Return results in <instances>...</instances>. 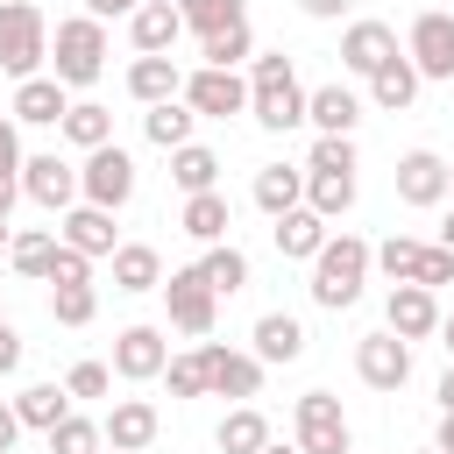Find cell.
Returning <instances> with one entry per match:
<instances>
[{
    "label": "cell",
    "instance_id": "obj_39",
    "mask_svg": "<svg viewBox=\"0 0 454 454\" xmlns=\"http://www.w3.org/2000/svg\"><path fill=\"white\" fill-rule=\"evenodd\" d=\"M43 440H50V454H99V440H106V433H99V419H85V411H64V419H57Z\"/></svg>",
    "mask_w": 454,
    "mask_h": 454
},
{
    "label": "cell",
    "instance_id": "obj_48",
    "mask_svg": "<svg viewBox=\"0 0 454 454\" xmlns=\"http://www.w3.org/2000/svg\"><path fill=\"white\" fill-rule=\"evenodd\" d=\"M14 440H21V411L14 397H0V454H14Z\"/></svg>",
    "mask_w": 454,
    "mask_h": 454
},
{
    "label": "cell",
    "instance_id": "obj_4",
    "mask_svg": "<svg viewBox=\"0 0 454 454\" xmlns=\"http://www.w3.org/2000/svg\"><path fill=\"white\" fill-rule=\"evenodd\" d=\"M50 64V21L35 0H0V71L7 78H35Z\"/></svg>",
    "mask_w": 454,
    "mask_h": 454
},
{
    "label": "cell",
    "instance_id": "obj_57",
    "mask_svg": "<svg viewBox=\"0 0 454 454\" xmlns=\"http://www.w3.org/2000/svg\"><path fill=\"white\" fill-rule=\"evenodd\" d=\"M262 454H305V447H298V440H291V447H284V440H270V447H262Z\"/></svg>",
    "mask_w": 454,
    "mask_h": 454
},
{
    "label": "cell",
    "instance_id": "obj_50",
    "mask_svg": "<svg viewBox=\"0 0 454 454\" xmlns=\"http://www.w3.org/2000/svg\"><path fill=\"white\" fill-rule=\"evenodd\" d=\"M355 0H298V14H312V21H340Z\"/></svg>",
    "mask_w": 454,
    "mask_h": 454
},
{
    "label": "cell",
    "instance_id": "obj_29",
    "mask_svg": "<svg viewBox=\"0 0 454 454\" xmlns=\"http://www.w3.org/2000/svg\"><path fill=\"white\" fill-rule=\"evenodd\" d=\"M255 206L277 220V213H291V206H305V170H291V163H262L255 170Z\"/></svg>",
    "mask_w": 454,
    "mask_h": 454
},
{
    "label": "cell",
    "instance_id": "obj_36",
    "mask_svg": "<svg viewBox=\"0 0 454 454\" xmlns=\"http://www.w3.org/2000/svg\"><path fill=\"white\" fill-rule=\"evenodd\" d=\"M426 248H433V241L390 234V241H376V270H383L390 284H419V270H426Z\"/></svg>",
    "mask_w": 454,
    "mask_h": 454
},
{
    "label": "cell",
    "instance_id": "obj_9",
    "mask_svg": "<svg viewBox=\"0 0 454 454\" xmlns=\"http://www.w3.org/2000/svg\"><path fill=\"white\" fill-rule=\"evenodd\" d=\"M355 376L369 383V390H404L411 383V340L404 333H362L355 340Z\"/></svg>",
    "mask_w": 454,
    "mask_h": 454
},
{
    "label": "cell",
    "instance_id": "obj_38",
    "mask_svg": "<svg viewBox=\"0 0 454 454\" xmlns=\"http://www.w3.org/2000/svg\"><path fill=\"white\" fill-rule=\"evenodd\" d=\"M14 411H21V426H35V433H50L64 411H71V390L64 383H28L21 397H14Z\"/></svg>",
    "mask_w": 454,
    "mask_h": 454
},
{
    "label": "cell",
    "instance_id": "obj_3",
    "mask_svg": "<svg viewBox=\"0 0 454 454\" xmlns=\"http://www.w3.org/2000/svg\"><path fill=\"white\" fill-rule=\"evenodd\" d=\"M99 71H106V21L99 14L57 21V35H50V78H64L78 92V85H99Z\"/></svg>",
    "mask_w": 454,
    "mask_h": 454
},
{
    "label": "cell",
    "instance_id": "obj_33",
    "mask_svg": "<svg viewBox=\"0 0 454 454\" xmlns=\"http://www.w3.org/2000/svg\"><path fill=\"white\" fill-rule=\"evenodd\" d=\"M305 206L326 213V220H340L355 206V170H305Z\"/></svg>",
    "mask_w": 454,
    "mask_h": 454
},
{
    "label": "cell",
    "instance_id": "obj_44",
    "mask_svg": "<svg viewBox=\"0 0 454 454\" xmlns=\"http://www.w3.org/2000/svg\"><path fill=\"white\" fill-rule=\"evenodd\" d=\"M64 390H71V397H106V390H114V362H71Z\"/></svg>",
    "mask_w": 454,
    "mask_h": 454
},
{
    "label": "cell",
    "instance_id": "obj_51",
    "mask_svg": "<svg viewBox=\"0 0 454 454\" xmlns=\"http://www.w3.org/2000/svg\"><path fill=\"white\" fill-rule=\"evenodd\" d=\"M142 0H85V14H99V21H114V14H135Z\"/></svg>",
    "mask_w": 454,
    "mask_h": 454
},
{
    "label": "cell",
    "instance_id": "obj_53",
    "mask_svg": "<svg viewBox=\"0 0 454 454\" xmlns=\"http://www.w3.org/2000/svg\"><path fill=\"white\" fill-rule=\"evenodd\" d=\"M433 447H440V454H454V411H440V433H433Z\"/></svg>",
    "mask_w": 454,
    "mask_h": 454
},
{
    "label": "cell",
    "instance_id": "obj_56",
    "mask_svg": "<svg viewBox=\"0 0 454 454\" xmlns=\"http://www.w3.org/2000/svg\"><path fill=\"white\" fill-rule=\"evenodd\" d=\"M440 333H447V355H454V312H440Z\"/></svg>",
    "mask_w": 454,
    "mask_h": 454
},
{
    "label": "cell",
    "instance_id": "obj_52",
    "mask_svg": "<svg viewBox=\"0 0 454 454\" xmlns=\"http://www.w3.org/2000/svg\"><path fill=\"white\" fill-rule=\"evenodd\" d=\"M14 199H21V177H0V220L14 213Z\"/></svg>",
    "mask_w": 454,
    "mask_h": 454
},
{
    "label": "cell",
    "instance_id": "obj_26",
    "mask_svg": "<svg viewBox=\"0 0 454 454\" xmlns=\"http://www.w3.org/2000/svg\"><path fill=\"white\" fill-rule=\"evenodd\" d=\"M419 85H426V78H419V64H411V57L397 50V57H390V64H383V71L369 78V99H376L383 114H404V106L419 99Z\"/></svg>",
    "mask_w": 454,
    "mask_h": 454
},
{
    "label": "cell",
    "instance_id": "obj_25",
    "mask_svg": "<svg viewBox=\"0 0 454 454\" xmlns=\"http://www.w3.org/2000/svg\"><path fill=\"white\" fill-rule=\"evenodd\" d=\"M128 92H135L142 106H163V99H177V92H184V71H177V57H135V64H128Z\"/></svg>",
    "mask_w": 454,
    "mask_h": 454
},
{
    "label": "cell",
    "instance_id": "obj_21",
    "mask_svg": "<svg viewBox=\"0 0 454 454\" xmlns=\"http://www.w3.org/2000/svg\"><path fill=\"white\" fill-rule=\"evenodd\" d=\"M270 234H277V255H284V262H312V255L326 248V234H333V227H326V213L291 206V213H277V227H270Z\"/></svg>",
    "mask_w": 454,
    "mask_h": 454
},
{
    "label": "cell",
    "instance_id": "obj_24",
    "mask_svg": "<svg viewBox=\"0 0 454 454\" xmlns=\"http://www.w3.org/2000/svg\"><path fill=\"white\" fill-rule=\"evenodd\" d=\"M114 291L142 298V291H163V255L149 241H121L114 248Z\"/></svg>",
    "mask_w": 454,
    "mask_h": 454
},
{
    "label": "cell",
    "instance_id": "obj_23",
    "mask_svg": "<svg viewBox=\"0 0 454 454\" xmlns=\"http://www.w3.org/2000/svg\"><path fill=\"white\" fill-rule=\"evenodd\" d=\"M57 234H64L71 248H85V255H114V248H121V241H114V213H106V206H85V199L57 220Z\"/></svg>",
    "mask_w": 454,
    "mask_h": 454
},
{
    "label": "cell",
    "instance_id": "obj_61",
    "mask_svg": "<svg viewBox=\"0 0 454 454\" xmlns=\"http://www.w3.org/2000/svg\"><path fill=\"white\" fill-rule=\"evenodd\" d=\"M426 454H440V447H426Z\"/></svg>",
    "mask_w": 454,
    "mask_h": 454
},
{
    "label": "cell",
    "instance_id": "obj_12",
    "mask_svg": "<svg viewBox=\"0 0 454 454\" xmlns=\"http://www.w3.org/2000/svg\"><path fill=\"white\" fill-rule=\"evenodd\" d=\"M21 192H28L35 206H50V213H71V206H78V163H64L57 149L21 156Z\"/></svg>",
    "mask_w": 454,
    "mask_h": 454
},
{
    "label": "cell",
    "instance_id": "obj_55",
    "mask_svg": "<svg viewBox=\"0 0 454 454\" xmlns=\"http://www.w3.org/2000/svg\"><path fill=\"white\" fill-rule=\"evenodd\" d=\"M440 248H454V213H447V220H440Z\"/></svg>",
    "mask_w": 454,
    "mask_h": 454
},
{
    "label": "cell",
    "instance_id": "obj_60",
    "mask_svg": "<svg viewBox=\"0 0 454 454\" xmlns=\"http://www.w3.org/2000/svg\"><path fill=\"white\" fill-rule=\"evenodd\" d=\"M0 326H7V305H0Z\"/></svg>",
    "mask_w": 454,
    "mask_h": 454
},
{
    "label": "cell",
    "instance_id": "obj_46",
    "mask_svg": "<svg viewBox=\"0 0 454 454\" xmlns=\"http://www.w3.org/2000/svg\"><path fill=\"white\" fill-rule=\"evenodd\" d=\"M419 284H426V291L454 284V248H440V241H433V248H426V270H419Z\"/></svg>",
    "mask_w": 454,
    "mask_h": 454
},
{
    "label": "cell",
    "instance_id": "obj_34",
    "mask_svg": "<svg viewBox=\"0 0 454 454\" xmlns=\"http://www.w3.org/2000/svg\"><path fill=\"white\" fill-rule=\"evenodd\" d=\"M170 177H177V192H213L220 184V156L206 142H184V149H170Z\"/></svg>",
    "mask_w": 454,
    "mask_h": 454
},
{
    "label": "cell",
    "instance_id": "obj_49",
    "mask_svg": "<svg viewBox=\"0 0 454 454\" xmlns=\"http://www.w3.org/2000/svg\"><path fill=\"white\" fill-rule=\"evenodd\" d=\"M14 369H21V333L0 326V376H14Z\"/></svg>",
    "mask_w": 454,
    "mask_h": 454
},
{
    "label": "cell",
    "instance_id": "obj_16",
    "mask_svg": "<svg viewBox=\"0 0 454 454\" xmlns=\"http://www.w3.org/2000/svg\"><path fill=\"white\" fill-rule=\"evenodd\" d=\"M177 35H184L177 0H142V7L128 14V43H135V57H170Z\"/></svg>",
    "mask_w": 454,
    "mask_h": 454
},
{
    "label": "cell",
    "instance_id": "obj_32",
    "mask_svg": "<svg viewBox=\"0 0 454 454\" xmlns=\"http://www.w3.org/2000/svg\"><path fill=\"white\" fill-rule=\"evenodd\" d=\"M255 355H262V362H298V355H305V326H298L291 312H262V319H255Z\"/></svg>",
    "mask_w": 454,
    "mask_h": 454
},
{
    "label": "cell",
    "instance_id": "obj_13",
    "mask_svg": "<svg viewBox=\"0 0 454 454\" xmlns=\"http://www.w3.org/2000/svg\"><path fill=\"white\" fill-rule=\"evenodd\" d=\"M163 362H170L163 326H121V333H114V376H121V383H156Z\"/></svg>",
    "mask_w": 454,
    "mask_h": 454
},
{
    "label": "cell",
    "instance_id": "obj_45",
    "mask_svg": "<svg viewBox=\"0 0 454 454\" xmlns=\"http://www.w3.org/2000/svg\"><path fill=\"white\" fill-rule=\"evenodd\" d=\"M50 284H92V255H85V248H71L64 234H57V262H50Z\"/></svg>",
    "mask_w": 454,
    "mask_h": 454
},
{
    "label": "cell",
    "instance_id": "obj_40",
    "mask_svg": "<svg viewBox=\"0 0 454 454\" xmlns=\"http://www.w3.org/2000/svg\"><path fill=\"white\" fill-rule=\"evenodd\" d=\"M177 14H184V28H192V35H213V28L241 21L248 7H241V0H177Z\"/></svg>",
    "mask_w": 454,
    "mask_h": 454
},
{
    "label": "cell",
    "instance_id": "obj_19",
    "mask_svg": "<svg viewBox=\"0 0 454 454\" xmlns=\"http://www.w3.org/2000/svg\"><path fill=\"white\" fill-rule=\"evenodd\" d=\"M397 199H404V206H440V199H447V156L404 149V156H397Z\"/></svg>",
    "mask_w": 454,
    "mask_h": 454
},
{
    "label": "cell",
    "instance_id": "obj_28",
    "mask_svg": "<svg viewBox=\"0 0 454 454\" xmlns=\"http://www.w3.org/2000/svg\"><path fill=\"white\" fill-rule=\"evenodd\" d=\"M248 57H255V28H248V14H241V21H227V28H213V35H199V64L241 71Z\"/></svg>",
    "mask_w": 454,
    "mask_h": 454
},
{
    "label": "cell",
    "instance_id": "obj_59",
    "mask_svg": "<svg viewBox=\"0 0 454 454\" xmlns=\"http://www.w3.org/2000/svg\"><path fill=\"white\" fill-rule=\"evenodd\" d=\"M447 192H454V163H447Z\"/></svg>",
    "mask_w": 454,
    "mask_h": 454
},
{
    "label": "cell",
    "instance_id": "obj_7",
    "mask_svg": "<svg viewBox=\"0 0 454 454\" xmlns=\"http://www.w3.org/2000/svg\"><path fill=\"white\" fill-rule=\"evenodd\" d=\"M163 305H170V326H177V333H192V340H206V333H213V319H220V291L206 284V270H199V262H184V270H170V277H163Z\"/></svg>",
    "mask_w": 454,
    "mask_h": 454
},
{
    "label": "cell",
    "instance_id": "obj_22",
    "mask_svg": "<svg viewBox=\"0 0 454 454\" xmlns=\"http://www.w3.org/2000/svg\"><path fill=\"white\" fill-rule=\"evenodd\" d=\"M177 227H184L199 248L227 241V227H234V206H227V192H220V184H213V192H184V213H177Z\"/></svg>",
    "mask_w": 454,
    "mask_h": 454
},
{
    "label": "cell",
    "instance_id": "obj_14",
    "mask_svg": "<svg viewBox=\"0 0 454 454\" xmlns=\"http://www.w3.org/2000/svg\"><path fill=\"white\" fill-rule=\"evenodd\" d=\"M404 57L419 64V78H454V14H447V7H426V14L411 21Z\"/></svg>",
    "mask_w": 454,
    "mask_h": 454
},
{
    "label": "cell",
    "instance_id": "obj_17",
    "mask_svg": "<svg viewBox=\"0 0 454 454\" xmlns=\"http://www.w3.org/2000/svg\"><path fill=\"white\" fill-rule=\"evenodd\" d=\"M383 326L404 333V340H426V333H440V298H433L426 284H390V298H383Z\"/></svg>",
    "mask_w": 454,
    "mask_h": 454
},
{
    "label": "cell",
    "instance_id": "obj_30",
    "mask_svg": "<svg viewBox=\"0 0 454 454\" xmlns=\"http://www.w3.org/2000/svg\"><path fill=\"white\" fill-rule=\"evenodd\" d=\"M71 149H106L114 142V114L99 106V99H71V114H64V128H57Z\"/></svg>",
    "mask_w": 454,
    "mask_h": 454
},
{
    "label": "cell",
    "instance_id": "obj_58",
    "mask_svg": "<svg viewBox=\"0 0 454 454\" xmlns=\"http://www.w3.org/2000/svg\"><path fill=\"white\" fill-rule=\"evenodd\" d=\"M7 241H14V234H7V220H0V248H7Z\"/></svg>",
    "mask_w": 454,
    "mask_h": 454
},
{
    "label": "cell",
    "instance_id": "obj_10",
    "mask_svg": "<svg viewBox=\"0 0 454 454\" xmlns=\"http://www.w3.org/2000/svg\"><path fill=\"white\" fill-rule=\"evenodd\" d=\"M184 106L199 121H227V114H248V78L241 71H220V64H199L184 78Z\"/></svg>",
    "mask_w": 454,
    "mask_h": 454
},
{
    "label": "cell",
    "instance_id": "obj_5",
    "mask_svg": "<svg viewBox=\"0 0 454 454\" xmlns=\"http://www.w3.org/2000/svg\"><path fill=\"white\" fill-rule=\"evenodd\" d=\"M291 433H298L305 454H355V433H348V411H340L333 390H305L291 404Z\"/></svg>",
    "mask_w": 454,
    "mask_h": 454
},
{
    "label": "cell",
    "instance_id": "obj_20",
    "mask_svg": "<svg viewBox=\"0 0 454 454\" xmlns=\"http://www.w3.org/2000/svg\"><path fill=\"white\" fill-rule=\"evenodd\" d=\"M305 121L319 128V135H355V121H362V92L355 85H312L305 92Z\"/></svg>",
    "mask_w": 454,
    "mask_h": 454
},
{
    "label": "cell",
    "instance_id": "obj_8",
    "mask_svg": "<svg viewBox=\"0 0 454 454\" xmlns=\"http://www.w3.org/2000/svg\"><path fill=\"white\" fill-rule=\"evenodd\" d=\"M199 355H206V390L213 397H234V404H248L255 390H262V355L255 348H227V340H199Z\"/></svg>",
    "mask_w": 454,
    "mask_h": 454
},
{
    "label": "cell",
    "instance_id": "obj_11",
    "mask_svg": "<svg viewBox=\"0 0 454 454\" xmlns=\"http://www.w3.org/2000/svg\"><path fill=\"white\" fill-rule=\"evenodd\" d=\"M7 114H14L21 128H64V114H71V85H64V78H50V71H35V78H14V99H7Z\"/></svg>",
    "mask_w": 454,
    "mask_h": 454
},
{
    "label": "cell",
    "instance_id": "obj_41",
    "mask_svg": "<svg viewBox=\"0 0 454 454\" xmlns=\"http://www.w3.org/2000/svg\"><path fill=\"white\" fill-rule=\"evenodd\" d=\"M92 312H99L92 284H57V291H50V319H57V326H85Z\"/></svg>",
    "mask_w": 454,
    "mask_h": 454
},
{
    "label": "cell",
    "instance_id": "obj_2",
    "mask_svg": "<svg viewBox=\"0 0 454 454\" xmlns=\"http://www.w3.org/2000/svg\"><path fill=\"white\" fill-rule=\"evenodd\" d=\"M369 270H376V248L362 241V234H326V248L312 255V305H326V312H348L355 298H362V284H369Z\"/></svg>",
    "mask_w": 454,
    "mask_h": 454
},
{
    "label": "cell",
    "instance_id": "obj_42",
    "mask_svg": "<svg viewBox=\"0 0 454 454\" xmlns=\"http://www.w3.org/2000/svg\"><path fill=\"white\" fill-rule=\"evenodd\" d=\"M163 383H170V397H213L206 390V355L192 348V355H170L163 362Z\"/></svg>",
    "mask_w": 454,
    "mask_h": 454
},
{
    "label": "cell",
    "instance_id": "obj_43",
    "mask_svg": "<svg viewBox=\"0 0 454 454\" xmlns=\"http://www.w3.org/2000/svg\"><path fill=\"white\" fill-rule=\"evenodd\" d=\"M305 170H362L355 163V135H319L312 156H305Z\"/></svg>",
    "mask_w": 454,
    "mask_h": 454
},
{
    "label": "cell",
    "instance_id": "obj_31",
    "mask_svg": "<svg viewBox=\"0 0 454 454\" xmlns=\"http://www.w3.org/2000/svg\"><path fill=\"white\" fill-rule=\"evenodd\" d=\"M192 128H199V114H192V106H184V92H177V99H163V106H149V114H142V135H149V142H156V149H184V142H192Z\"/></svg>",
    "mask_w": 454,
    "mask_h": 454
},
{
    "label": "cell",
    "instance_id": "obj_47",
    "mask_svg": "<svg viewBox=\"0 0 454 454\" xmlns=\"http://www.w3.org/2000/svg\"><path fill=\"white\" fill-rule=\"evenodd\" d=\"M21 121L14 114H0V177H21V135H14Z\"/></svg>",
    "mask_w": 454,
    "mask_h": 454
},
{
    "label": "cell",
    "instance_id": "obj_35",
    "mask_svg": "<svg viewBox=\"0 0 454 454\" xmlns=\"http://www.w3.org/2000/svg\"><path fill=\"white\" fill-rule=\"evenodd\" d=\"M7 262H14L21 277L50 284V262H57V234H50V227H28V234H14V241H7Z\"/></svg>",
    "mask_w": 454,
    "mask_h": 454
},
{
    "label": "cell",
    "instance_id": "obj_6",
    "mask_svg": "<svg viewBox=\"0 0 454 454\" xmlns=\"http://www.w3.org/2000/svg\"><path fill=\"white\" fill-rule=\"evenodd\" d=\"M78 199H85V206H106V213H121V206L135 199V156H128L121 142H106V149H85V163H78Z\"/></svg>",
    "mask_w": 454,
    "mask_h": 454
},
{
    "label": "cell",
    "instance_id": "obj_18",
    "mask_svg": "<svg viewBox=\"0 0 454 454\" xmlns=\"http://www.w3.org/2000/svg\"><path fill=\"white\" fill-rule=\"evenodd\" d=\"M390 57H397V28H390V21H348V35H340V64H348L355 78H376Z\"/></svg>",
    "mask_w": 454,
    "mask_h": 454
},
{
    "label": "cell",
    "instance_id": "obj_27",
    "mask_svg": "<svg viewBox=\"0 0 454 454\" xmlns=\"http://www.w3.org/2000/svg\"><path fill=\"white\" fill-rule=\"evenodd\" d=\"M213 447H220V454H262V447H270V419H262L255 404H234V411L213 426Z\"/></svg>",
    "mask_w": 454,
    "mask_h": 454
},
{
    "label": "cell",
    "instance_id": "obj_54",
    "mask_svg": "<svg viewBox=\"0 0 454 454\" xmlns=\"http://www.w3.org/2000/svg\"><path fill=\"white\" fill-rule=\"evenodd\" d=\"M440 411H454V362H447V376H440Z\"/></svg>",
    "mask_w": 454,
    "mask_h": 454
},
{
    "label": "cell",
    "instance_id": "obj_15",
    "mask_svg": "<svg viewBox=\"0 0 454 454\" xmlns=\"http://www.w3.org/2000/svg\"><path fill=\"white\" fill-rule=\"evenodd\" d=\"M99 433H106L114 454H142V447L163 433V411H156L149 397H114V411L99 419Z\"/></svg>",
    "mask_w": 454,
    "mask_h": 454
},
{
    "label": "cell",
    "instance_id": "obj_37",
    "mask_svg": "<svg viewBox=\"0 0 454 454\" xmlns=\"http://www.w3.org/2000/svg\"><path fill=\"white\" fill-rule=\"evenodd\" d=\"M199 270H206V284H213L220 298H234V291H248V255H241L234 241H213V248L199 255Z\"/></svg>",
    "mask_w": 454,
    "mask_h": 454
},
{
    "label": "cell",
    "instance_id": "obj_1",
    "mask_svg": "<svg viewBox=\"0 0 454 454\" xmlns=\"http://www.w3.org/2000/svg\"><path fill=\"white\" fill-rule=\"evenodd\" d=\"M248 114L270 135H291L305 121V85H298V71H291L284 50H255L248 57Z\"/></svg>",
    "mask_w": 454,
    "mask_h": 454
}]
</instances>
